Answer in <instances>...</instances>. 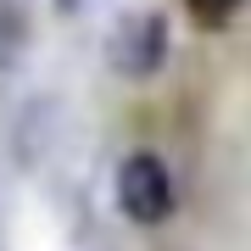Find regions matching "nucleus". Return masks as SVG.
I'll list each match as a JSON object with an SVG mask.
<instances>
[{"instance_id": "nucleus-1", "label": "nucleus", "mask_w": 251, "mask_h": 251, "mask_svg": "<svg viewBox=\"0 0 251 251\" xmlns=\"http://www.w3.org/2000/svg\"><path fill=\"white\" fill-rule=\"evenodd\" d=\"M106 62L123 78H151L168 62V17L162 11H128L106 39Z\"/></svg>"}, {"instance_id": "nucleus-2", "label": "nucleus", "mask_w": 251, "mask_h": 251, "mask_svg": "<svg viewBox=\"0 0 251 251\" xmlns=\"http://www.w3.org/2000/svg\"><path fill=\"white\" fill-rule=\"evenodd\" d=\"M117 206L134 224H145V229L173 212V179H168V168H162L156 151H134L117 168Z\"/></svg>"}, {"instance_id": "nucleus-3", "label": "nucleus", "mask_w": 251, "mask_h": 251, "mask_svg": "<svg viewBox=\"0 0 251 251\" xmlns=\"http://www.w3.org/2000/svg\"><path fill=\"white\" fill-rule=\"evenodd\" d=\"M240 6H246V0H184V11H190L201 28H224Z\"/></svg>"}, {"instance_id": "nucleus-4", "label": "nucleus", "mask_w": 251, "mask_h": 251, "mask_svg": "<svg viewBox=\"0 0 251 251\" xmlns=\"http://www.w3.org/2000/svg\"><path fill=\"white\" fill-rule=\"evenodd\" d=\"M73 6H78V0H56V11H73Z\"/></svg>"}]
</instances>
